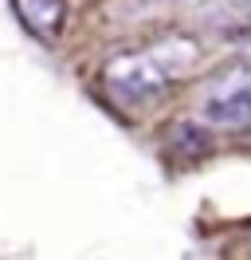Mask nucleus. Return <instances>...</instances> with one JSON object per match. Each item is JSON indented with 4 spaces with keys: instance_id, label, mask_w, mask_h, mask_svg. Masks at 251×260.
Returning <instances> with one entry per match:
<instances>
[{
    "instance_id": "2",
    "label": "nucleus",
    "mask_w": 251,
    "mask_h": 260,
    "mask_svg": "<svg viewBox=\"0 0 251 260\" xmlns=\"http://www.w3.org/2000/svg\"><path fill=\"white\" fill-rule=\"evenodd\" d=\"M200 118L216 130H251V63L228 67L204 87Z\"/></svg>"
},
{
    "instance_id": "4",
    "label": "nucleus",
    "mask_w": 251,
    "mask_h": 260,
    "mask_svg": "<svg viewBox=\"0 0 251 260\" xmlns=\"http://www.w3.org/2000/svg\"><path fill=\"white\" fill-rule=\"evenodd\" d=\"M216 8H224L239 28H251V0H216Z\"/></svg>"
},
{
    "instance_id": "5",
    "label": "nucleus",
    "mask_w": 251,
    "mask_h": 260,
    "mask_svg": "<svg viewBox=\"0 0 251 260\" xmlns=\"http://www.w3.org/2000/svg\"><path fill=\"white\" fill-rule=\"evenodd\" d=\"M169 0H122V12L130 16H153L157 8H165Z\"/></svg>"
},
{
    "instance_id": "1",
    "label": "nucleus",
    "mask_w": 251,
    "mask_h": 260,
    "mask_svg": "<svg viewBox=\"0 0 251 260\" xmlns=\"http://www.w3.org/2000/svg\"><path fill=\"white\" fill-rule=\"evenodd\" d=\"M204 59V48L188 32H161L157 40H145L141 48L110 55L98 83L118 107H145L153 99L169 95L177 83L192 75Z\"/></svg>"
},
{
    "instance_id": "3",
    "label": "nucleus",
    "mask_w": 251,
    "mask_h": 260,
    "mask_svg": "<svg viewBox=\"0 0 251 260\" xmlns=\"http://www.w3.org/2000/svg\"><path fill=\"white\" fill-rule=\"evenodd\" d=\"M8 4L35 40H55L67 28V0H8Z\"/></svg>"
}]
</instances>
